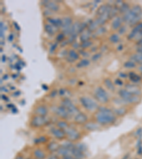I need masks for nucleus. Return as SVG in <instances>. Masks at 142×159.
<instances>
[{
	"instance_id": "nucleus-1",
	"label": "nucleus",
	"mask_w": 142,
	"mask_h": 159,
	"mask_svg": "<svg viewBox=\"0 0 142 159\" xmlns=\"http://www.w3.org/2000/svg\"><path fill=\"white\" fill-rule=\"evenodd\" d=\"M117 117L112 110L103 106H99L94 114V121L102 126L113 125L117 121Z\"/></svg>"
},
{
	"instance_id": "nucleus-2",
	"label": "nucleus",
	"mask_w": 142,
	"mask_h": 159,
	"mask_svg": "<svg viewBox=\"0 0 142 159\" xmlns=\"http://www.w3.org/2000/svg\"><path fill=\"white\" fill-rule=\"evenodd\" d=\"M142 9L139 5H135L132 8L123 14V21L130 26H136L138 24L141 18Z\"/></svg>"
},
{
	"instance_id": "nucleus-3",
	"label": "nucleus",
	"mask_w": 142,
	"mask_h": 159,
	"mask_svg": "<svg viewBox=\"0 0 142 159\" xmlns=\"http://www.w3.org/2000/svg\"><path fill=\"white\" fill-rule=\"evenodd\" d=\"M80 103L82 106L88 111V112H94L95 113L99 108V104L95 99L92 98L91 97L88 96H81L80 97Z\"/></svg>"
},
{
	"instance_id": "nucleus-4",
	"label": "nucleus",
	"mask_w": 142,
	"mask_h": 159,
	"mask_svg": "<svg viewBox=\"0 0 142 159\" xmlns=\"http://www.w3.org/2000/svg\"><path fill=\"white\" fill-rule=\"evenodd\" d=\"M119 96L121 99H122L127 105H134V104H138L140 102V97L136 96L133 93H130L125 89H121L119 91Z\"/></svg>"
},
{
	"instance_id": "nucleus-5",
	"label": "nucleus",
	"mask_w": 142,
	"mask_h": 159,
	"mask_svg": "<svg viewBox=\"0 0 142 159\" xmlns=\"http://www.w3.org/2000/svg\"><path fill=\"white\" fill-rule=\"evenodd\" d=\"M93 97L97 102L101 104H106L110 101V96L105 89L102 86H96L93 90Z\"/></svg>"
},
{
	"instance_id": "nucleus-6",
	"label": "nucleus",
	"mask_w": 142,
	"mask_h": 159,
	"mask_svg": "<svg viewBox=\"0 0 142 159\" xmlns=\"http://www.w3.org/2000/svg\"><path fill=\"white\" fill-rule=\"evenodd\" d=\"M50 122V119L47 117H43L36 115H34L29 121V125L32 128L39 129L46 126Z\"/></svg>"
},
{
	"instance_id": "nucleus-7",
	"label": "nucleus",
	"mask_w": 142,
	"mask_h": 159,
	"mask_svg": "<svg viewBox=\"0 0 142 159\" xmlns=\"http://www.w3.org/2000/svg\"><path fill=\"white\" fill-rule=\"evenodd\" d=\"M61 105L64 107L68 110L71 117H73V116L75 117L77 114L80 112L77 107L73 103L70 98H63L61 100Z\"/></svg>"
},
{
	"instance_id": "nucleus-8",
	"label": "nucleus",
	"mask_w": 142,
	"mask_h": 159,
	"mask_svg": "<svg viewBox=\"0 0 142 159\" xmlns=\"http://www.w3.org/2000/svg\"><path fill=\"white\" fill-rule=\"evenodd\" d=\"M64 131L66 134V139L71 142L78 141L82 137L80 132L73 127L69 126Z\"/></svg>"
},
{
	"instance_id": "nucleus-9",
	"label": "nucleus",
	"mask_w": 142,
	"mask_h": 159,
	"mask_svg": "<svg viewBox=\"0 0 142 159\" xmlns=\"http://www.w3.org/2000/svg\"><path fill=\"white\" fill-rule=\"evenodd\" d=\"M53 109V113H55V115H56L58 117H59L62 120H68L71 117L69 113L68 112V110L63 107L62 105L59 106H55Z\"/></svg>"
},
{
	"instance_id": "nucleus-10",
	"label": "nucleus",
	"mask_w": 142,
	"mask_h": 159,
	"mask_svg": "<svg viewBox=\"0 0 142 159\" xmlns=\"http://www.w3.org/2000/svg\"><path fill=\"white\" fill-rule=\"evenodd\" d=\"M51 133L52 136L57 140L62 141V140L66 138V134L65 131H64L63 129H61L60 128L57 127L56 126L52 128L51 129Z\"/></svg>"
},
{
	"instance_id": "nucleus-11",
	"label": "nucleus",
	"mask_w": 142,
	"mask_h": 159,
	"mask_svg": "<svg viewBox=\"0 0 142 159\" xmlns=\"http://www.w3.org/2000/svg\"><path fill=\"white\" fill-rule=\"evenodd\" d=\"M75 146V144L73 146L68 147L65 146H61L57 151V155L61 157H68V156H72V148Z\"/></svg>"
},
{
	"instance_id": "nucleus-12",
	"label": "nucleus",
	"mask_w": 142,
	"mask_h": 159,
	"mask_svg": "<svg viewBox=\"0 0 142 159\" xmlns=\"http://www.w3.org/2000/svg\"><path fill=\"white\" fill-rule=\"evenodd\" d=\"M88 122V117L85 113L80 112L74 117V122L77 125H84Z\"/></svg>"
},
{
	"instance_id": "nucleus-13",
	"label": "nucleus",
	"mask_w": 142,
	"mask_h": 159,
	"mask_svg": "<svg viewBox=\"0 0 142 159\" xmlns=\"http://www.w3.org/2000/svg\"><path fill=\"white\" fill-rule=\"evenodd\" d=\"M34 115L43 116V117H47L48 113V109L47 108L46 106L42 105V104H40V105H38L34 108Z\"/></svg>"
},
{
	"instance_id": "nucleus-14",
	"label": "nucleus",
	"mask_w": 142,
	"mask_h": 159,
	"mask_svg": "<svg viewBox=\"0 0 142 159\" xmlns=\"http://www.w3.org/2000/svg\"><path fill=\"white\" fill-rule=\"evenodd\" d=\"M43 4L45 5L46 7V9H49L50 11H51L52 12H57L59 11V5L56 2H50V1H46L43 2Z\"/></svg>"
},
{
	"instance_id": "nucleus-15",
	"label": "nucleus",
	"mask_w": 142,
	"mask_h": 159,
	"mask_svg": "<svg viewBox=\"0 0 142 159\" xmlns=\"http://www.w3.org/2000/svg\"><path fill=\"white\" fill-rule=\"evenodd\" d=\"M123 19L120 16H116L112 20V24H111V28L114 30H119V28L122 26Z\"/></svg>"
},
{
	"instance_id": "nucleus-16",
	"label": "nucleus",
	"mask_w": 142,
	"mask_h": 159,
	"mask_svg": "<svg viewBox=\"0 0 142 159\" xmlns=\"http://www.w3.org/2000/svg\"><path fill=\"white\" fill-rule=\"evenodd\" d=\"M112 110L114 111L116 116L119 117H122L123 116L126 115L128 113V108L124 105L118 107V108H116Z\"/></svg>"
},
{
	"instance_id": "nucleus-17",
	"label": "nucleus",
	"mask_w": 142,
	"mask_h": 159,
	"mask_svg": "<svg viewBox=\"0 0 142 159\" xmlns=\"http://www.w3.org/2000/svg\"><path fill=\"white\" fill-rule=\"evenodd\" d=\"M125 89L129 91L130 93L136 95V96H141L142 94L141 90L138 86H136V85H127L126 87H125Z\"/></svg>"
},
{
	"instance_id": "nucleus-18",
	"label": "nucleus",
	"mask_w": 142,
	"mask_h": 159,
	"mask_svg": "<svg viewBox=\"0 0 142 159\" xmlns=\"http://www.w3.org/2000/svg\"><path fill=\"white\" fill-rule=\"evenodd\" d=\"M84 127L88 131H96L99 129V125L98 122H96L95 121H90V122H87L86 124L84 125Z\"/></svg>"
},
{
	"instance_id": "nucleus-19",
	"label": "nucleus",
	"mask_w": 142,
	"mask_h": 159,
	"mask_svg": "<svg viewBox=\"0 0 142 159\" xmlns=\"http://www.w3.org/2000/svg\"><path fill=\"white\" fill-rule=\"evenodd\" d=\"M72 156L77 159H84L85 153L77 149L75 144V146L72 148Z\"/></svg>"
},
{
	"instance_id": "nucleus-20",
	"label": "nucleus",
	"mask_w": 142,
	"mask_h": 159,
	"mask_svg": "<svg viewBox=\"0 0 142 159\" xmlns=\"http://www.w3.org/2000/svg\"><path fill=\"white\" fill-rule=\"evenodd\" d=\"M112 8V6L111 5H109V4H102V5L99 6L98 9V10H97V12H96L97 16H101L106 12L110 11Z\"/></svg>"
},
{
	"instance_id": "nucleus-21",
	"label": "nucleus",
	"mask_w": 142,
	"mask_h": 159,
	"mask_svg": "<svg viewBox=\"0 0 142 159\" xmlns=\"http://www.w3.org/2000/svg\"><path fill=\"white\" fill-rule=\"evenodd\" d=\"M80 58V54H78L75 50H70L68 52V56H67V60L70 62H73L77 60Z\"/></svg>"
},
{
	"instance_id": "nucleus-22",
	"label": "nucleus",
	"mask_w": 142,
	"mask_h": 159,
	"mask_svg": "<svg viewBox=\"0 0 142 159\" xmlns=\"http://www.w3.org/2000/svg\"><path fill=\"white\" fill-rule=\"evenodd\" d=\"M60 145L58 143H57L55 141H52L48 142V145H47V149L50 153H54L57 152L58 149L60 148Z\"/></svg>"
},
{
	"instance_id": "nucleus-23",
	"label": "nucleus",
	"mask_w": 142,
	"mask_h": 159,
	"mask_svg": "<svg viewBox=\"0 0 142 159\" xmlns=\"http://www.w3.org/2000/svg\"><path fill=\"white\" fill-rule=\"evenodd\" d=\"M47 21L49 24H51L53 26H56L57 28L61 27L62 26V19L59 18H53V17H49L47 18Z\"/></svg>"
},
{
	"instance_id": "nucleus-24",
	"label": "nucleus",
	"mask_w": 142,
	"mask_h": 159,
	"mask_svg": "<svg viewBox=\"0 0 142 159\" xmlns=\"http://www.w3.org/2000/svg\"><path fill=\"white\" fill-rule=\"evenodd\" d=\"M35 159H46V153L41 149H36L33 152Z\"/></svg>"
},
{
	"instance_id": "nucleus-25",
	"label": "nucleus",
	"mask_w": 142,
	"mask_h": 159,
	"mask_svg": "<svg viewBox=\"0 0 142 159\" xmlns=\"http://www.w3.org/2000/svg\"><path fill=\"white\" fill-rule=\"evenodd\" d=\"M58 28L56 26H53L49 23H46L44 25V30L48 35H55V33L58 31Z\"/></svg>"
},
{
	"instance_id": "nucleus-26",
	"label": "nucleus",
	"mask_w": 142,
	"mask_h": 159,
	"mask_svg": "<svg viewBox=\"0 0 142 159\" xmlns=\"http://www.w3.org/2000/svg\"><path fill=\"white\" fill-rule=\"evenodd\" d=\"M103 83H104V84H105V86H106V89H107L109 91H110L112 92L115 91V90H116L115 85L110 79H109V78H106V79H104Z\"/></svg>"
},
{
	"instance_id": "nucleus-27",
	"label": "nucleus",
	"mask_w": 142,
	"mask_h": 159,
	"mask_svg": "<svg viewBox=\"0 0 142 159\" xmlns=\"http://www.w3.org/2000/svg\"><path fill=\"white\" fill-rule=\"evenodd\" d=\"M128 77H129V79L132 82L135 83V84L140 82L142 79L141 77H140V76L138 74H136L134 72H129L128 74Z\"/></svg>"
},
{
	"instance_id": "nucleus-28",
	"label": "nucleus",
	"mask_w": 142,
	"mask_h": 159,
	"mask_svg": "<svg viewBox=\"0 0 142 159\" xmlns=\"http://www.w3.org/2000/svg\"><path fill=\"white\" fill-rule=\"evenodd\" d=\"M130 60L133 61L136 64H139V65H142V54L139 53L133 54L130 58Z\"/></svg>"
},
{
	"instance_id": "nucleus-29",
	"label": "nucleus",
	"mask_w": 142,
	"mask_h": 159,
	"mask_svg": "<svg viewBox=\"0 0 142 159\" xmlns=\"http://www.w3.org/2000/svg\"><path fill=\"white\" fill-rule=\"evenodd\" d=\"M91 33H92L90 32L87 29L84 30L81 33V35H80V40H81V42H82L90 40Z\"/></svg>"
},
{
	"instance_id": "nucleus-30",
	"label": "nucleus",
	"mask_w": 142,
	"mask_h": 159,
	"mask_svg": "<svg viewBox=\"0 0 142 159\" xmlns=\"http://www.w3.org/2000/svg\"><path fill=\"white\" fill-rule=\"evenodd\" d=\"M99 27V24L98 23V22L94 20V21H91L89 22V24L87 26V29L89 30L90 32H95L96 30Z\"/></svg>"
},
{
	"instance_id": "nucleus-31",
	"label": "nucleus",
	"mask_w": 142,
	"mask_h": 159,
	"mask_svg": "<svg viewBox=\"0 0 142 159\" xmlns=\"http://www.w3.org/2000/svg\"><path fill=\"white\" fill-rule=\"evenodd\" d=\"M56 126L57 127L60 128V129H61L65 130V129H67V128L69 127L70 125H68L67 121H65V120H58V122H56Z\"/></svg>"
},
{
	"instance_id": "nucleus-32",
	"label": "nucleus",
	"mask_w": 142,
	"mask_h": 159,
	"mask_svg": "<svg viewBox=\"0 0 142 159\" xmlns=\"http://www.w3.org/2000/svg\"><path fill=\"white\" fill-rule=\"evenodd\" d=\"M58 93L63 98H69L70 96V92L65 89H61L59 90Z\"/></svg>"
},
{
	"instance_id": "nucleus-33",
	"label": "nucleus",
	"mask_w": 142,
	"mask_h": 159,
	"mask_svg": "<svg viewBox=\"0 0 142 159\" xmlns=\"http://www.w3.org/2000/svg\"><path fill=\"white\" fill-rule=\"evenodd\" d=\"M109 40L110 42H112L113 44L117 43L120 40V36L117 33H113L112 35H111L110 38H109Z\"/></svg>"
},
{
	"instance_id": "nucleus-34",
	"label": "nucleus",
	"mask_w": 142,
	"mask_h": 159,
	"mask_svg": "<svg viewBox=\"0 0 142 159\" xmlns=\"http://www.w3.org/2000/svg\"><path fill=\"white\" fill-rule=\"evenodd\" d=\"M90 64V62L87 60V59H82L81 61H80L77 64L76 66L77 68H83L89 66Z\"/></svg>"
},
{
	"instance_id": "nucleus-35",
	"label": "nucleus",
	"mask_w": 142,
	"mask_h": 159,
	"mask_svg": "<svg viewBox=\"0 0 142 159\" xmlns=\"http://www.w3.org/2000/svg\"><path fill=\"white\" fill-rule=\"evenodd\" d=\"M119 9V12L123 14L126 13L127 11H128L130 9L129 4L127 3H125V2H124V3L122 4V5L121 6Z\"/></svg>"
},
{
	"instance_id": "nucleus-36",
	"label": "nucleus",
	"mask_w": 142,
	"mask_h": 159,
	"mask_svg": "<svg viewBox=\"0 0 142 159\" xmlns=\"http://www.w3.org/2000/svg\"><path fill=\"white\" fill-rule=\"evenodd\" d=\"M118 12H119V7L117 6H114L112 8L110 11V18H115L117 16V14Z\"/></svg>"
},
{
	"instance_id": "nucleus-37",
	"label": "nucleus",
	"mask_w": 142,
	"mask_h": 159,
	"mask_svg": "<svg viewBox=\"0 0 142 159\" xmlns=\"http://www.w3.org/2000/svg\"><path fill=\"white\" fill-rule=\"evenodd\" d=\"M136 63L134 62L132 60L127 61L124 64V66L127 69H134L136 67Z\"/></svg>"
},
{
	"instance_id": "nucleus-38",
	"label": "nucleus",
	"mask_w": 142,
	"mask_h": 159,
	"mask_svg": "<svg viewBox=\"0 0 142 159\" xmlns=\"http://www.w3.org/2000/svg\"><path fill=\"white\" fill-rule=\"evenodd\" d=\"M92 45V42L90 40H87V41L81 42V44H80V47L83 49H87V48H88V47H91Z\"/></svg>"
},
{
	"instance_id": "nucleus-39",
	"label": "nucleus",
	"mask_w": 142,
	"mask_h": 159,
	"mask_svg": "<svg viewBox=\"0 0 142 159\" xmlns=\"http://www.w3.org/2000/svg\"><path fill=\"white\" fill-rule=\"evenodd\" d=\"M106 31V28L103 27V26H99L98 29L96 30L95 34H96V35H103L104 33H105Z\"/></svg>"
},
{
	"instance_id": "nucleus-40",
	"label": "nucleus",
	"mask_w": 142,
	"mask_h": 159,
	"mask_svg": "<svg viewBox=\"0 0 142 159\" xmlns=\"http://www.w3.org/2000/svg\"><path fill=\"white\" fill-rule=\"evenodd\" d=\"M47 141V138L45 136H41L35 140V144H42Z\"/></svg>"
},
{
	"instance_id": "nucleus-41",
	"label": "nucleus",
	"mask_w": 142,
	"mask_h": 159,
	"mask_svg": "<svg viewBox=\"0 0 142 159\" xmlns=\"http://www.w3.org/2000/svg\"><path fill=\"white\" fill-rule=\"evenodd\" d=\"M75 146H76L77 149H79L80 151H82V152H84V153H85V151L87 150V147L82 144H75Z\"/></svg>"
},
{
	"instance_id": "nucleus-42",
	"label": "nucleus",
	"mask_w": 142,
	"mask_h": 159,
	"mask_svg": "<svg viewBox=\"0 0 142 159\" xmlns=\"http://www.w3.org/2000/svg\"><path fill=\"white\" fill-rule=\"evenodd\" d=\"M101 56H102L101 53H96V54H94V55L92 57V60L94 61V62L98 61V60H99V59H100Z\"/></svg>"
},
{
	"instance_id": "nucleus-43",
	"label": "nucleus",
	"mask_w": 142,
	"mask_h": 159,
	"mask_svg": "<svg viewBox=\"0 0 142 159\" xmlns=\"http://www.w3.org/2000/svg\"><path fill=\"white\" fill-rule=\"evenodd\" d=\"M118 32H119V34L120 35H124L125 33L127 32V28L124 26H122L119 30H118Z\"/></svg>"
},
{
	"instance_id": "nucleus-44",
	"label": "nucleus",
	"mask_w": 142,
	"mask_h": 159,
	"mask_svg": "<svg viewBox=\"0 0 142 159\" xmlns=\"http://www.w3.org/2000/svg\"><path fill=\"white\" fill-rule=\"evenodd\" d=\"M65 34L64 33H61V34H59L58 36L56 38V40H58V41H63L64 38H65Z\"/></svg>"
},
{
	"instance_id": "nucleus-45",
	"label": "nucleus",
	"mask_w": 142,
	"mask_h": 159,
	"mask_svg": "<svg viewBox=\"0 0 142 159\" xmlns=\"http://www.w3.org/2000/svg\"><path fill=\"white\" fill-rule=\"evenodd\" d=\"M115 83H116V84L117 85V86H122L123 85V81L122 80L119 79H115Z\"/></svg>"
},
{
	"instance_id": "nucleus-46",
	"label": "nucleus",
	"mask_w": 142,
	"mask_h": 159,
	"mask_svg": "<svg viewBox=\"0 0 142 159\" xmlns=\"http://www.w3.org/2000/svg\"><path fill=\"white\" fill-rule=\"evenodd\" d=\"M57 93H58V92H57L56 90L55 91H53L51 93H50V97H51V98H56V96H57Z\"/></svg>"
},
{
	"instance_id": "nucleus-47",
	"label": "nucleus",
	"mask_w": 142,
	"mask_h": 159,
	"mask_svg": "<svg viewBox=\"0 0 142 159\" xmlns=\"http://www.w3.org/2000/svg\"><path fill=\"white\" fill-rule=\"evenodd\" d=\"M56 44H53L52 46L50 47V52H53L56 50Z\"/></svg>"
},
{
	"instance_id": "nucleus-48",
	"label": "nucleus",
	"mask_w": 142,
	"mask_h": 159,
	"mask_svg": "<svg viewBox=\"0 0 142 159\" xmlns=\"http://www.w3.org/2000/svg\"><path fill=\"white\" fill-rule=\"evenodd\" d=\"M119 77L121 78H126V77H128V74H125L124 72H121L119 73Z\"/></svg>"
},
{
	"instance_id": "nucleus-49",
	"label": "nucleus",
	"mask_w": 142,
	"mask_h": 159,
	"mask_svg": "<svg viewBox=\"0 0 142 159\" xmlns=\"http://www.w3.org/2000/svg\"><path fill=\"white\" fill-rule=\"evenodd\" d=\"M14 35L13 34H10V35H9V36H8V40H9V41H10V42H11V41H12V40H14Z\"/></svg>"
},
{
	"instance_id": "nucleus-50",
	"label": "nucleus",
	"mask_w": 142,
	"mask_h": 159,
	"mask_svg": "<svg viewBox=\"0 0 142 159\" xmlns=\"http://www.w3.org/2000/svg\"><path fill=\"white\" fill-rule=\"evenodd\" d=\"M14 26L15 27V28L17 30H20V27L19 26V25L16 22H14Z\"/></svg>"
},
{
	"instance_id": "nucleus-51",
	"label": "nucleus",
	"mask_w": 142,
	"mask_h": 159,
	"mask_svg": "<svg viewBox=\"0 0 142 159\" xmlns=\"http://www.w3.org/2000/svg\"><path fill=\"white\" fill-rule=\"evenodd\" d=\"M137 53L142 54V46H138V47H137Z\"/></svg>"
},
{
	"instance_id": "nucleus-52",
	"label": "nucleus",
	"mask_w": 142,
	"mask_h": 159,
	"mask_svg": "<svg viewBox=\"0 0 142 159\" xmlns=\"http://www.w3.org/2000/svg\"><path fill=\"white\" fill-rule=\"evenodd\" d=\"M136 44L138 45V46H142V38L139 40H138V42H137Z\"/></svg>"
},
{
	"instance_id": "nucleus-53",
	"label": "nucleus",
	"mask_w": 142,
	"mask_h": 159,
	"mask_svg": "<svg viewBox=\"0 0 142 159\" xmlns=\"http://www.w3.org/2000/svg\"><path fill=\"white\" fill-rule=\"evenodd\" d=\"M122 49H123V46H122V45H119V46H117V50L118 51L122 50Z\"/></svg>"
},
{
	"instance_id": "nucleus-54",
	"label": "nucleus",
	"mask_w": 142,
	"mask_h": 159,
	"mask_svg": "<svg viewBox=\"0 0 142 159\" xmlns=\"http://www.w3.org/2000/svg\"><path fill=\"white\" fill-rule=\"evenodd\" d=\"M62 159H77V158L73 157V156H68V157H64V158H62Z\"/></svg>"
},
{
	"instance_id": "nucleus-55",
	"label": "nucleus",
	"mask_w": 142,
	"mask_h": 159,
	"mask_svg": "<svg viewBox=\"0 0 142 159\" xmlns=\"http://www.w3.org/2000/svg\"><path fill=\"white\" fill-rule=\"evenodd\" d=\"M138 70H139V72H140L141 74H142V65H140L139 66V68H138Z\"/></svg>"
},
{
	"instance_id": "nucleus-56",
	"label": "nucleus",
	"mask_w": 142,
	"mask_h": 159,
	"mask_svg": "<svg viewBox=\"0 0 142 159\" xmlns=\"http://www.w3.org/2000/svg\"><path fill=\"white\" fill-rule=\"evenodd\" d=\"M16 159H24V158H22V157H21V156H18V157H16Z\"/></svg>"
},
{
	"instance_id": "nucleus-57",
	"label": "nucleus",
	"mask_w": 142,
	"mask_h": 159,
	"mask_svg": "<svg viewBox=\"0 0 142 159\" xmlns=\"http://www.w3.org/2000/svg\"><path fill=\"white\" fill-rule=\"evenodd\" d=\"M141 77H142V74H141Z\"/></svg>"
}]
</instances>
